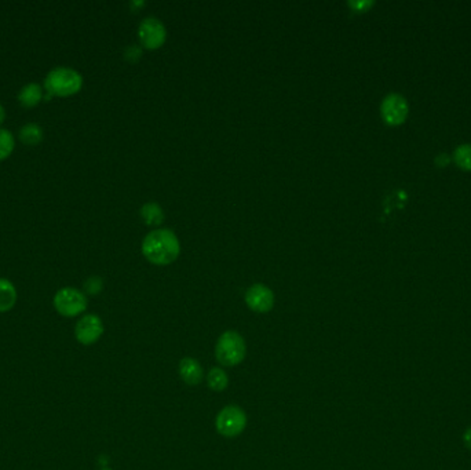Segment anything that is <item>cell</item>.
Segmentation results:
<instances>
[{
  "instance_id": "cell-8",
  "label": "cell",
  "mask_w": 471,
  "mask_h": 470,
  "mask_svg": "<svg viewBox=\"0 0 471 470\" xmlns=\"http://www.w3.org/2000/svg\"><path fill=\"white\" fill-rule=\"evenodd\" d=\"M102 334H104V323L97 315L83 316L75 327V337L82 345L95 344L101 338Z\"/></svg>"
},
{
  "instance_id": "cell-15",
  "label": "cell",
  "mask_w": 471,
  "mask_h": 470,
  "mask_svg": "<svg viewBox=\"0 0 471 470\" xmlns=\"http://www.w3.org/2000/svg\"><path fill=\"white\" fill-rule=\"evenodd\" d=\"M141 214H142V218L145 220V222L147 225H159L165 220V214H163L162 207L156 203L145 204L141 210Z\"/></svg>"
},
{
  "instance_id": "cell-16",
  "label": "cell",
  "mask_w": 471,
  "mask_h": 470,
  "mask_svg": "<svg viewBox=\"0 0 471 470\" xmlns=\"http://www.w3.org/2000/svg\"><path fill=\"white\" fill-rule=\"evenodd\" d=\"M16 148V138L12 131L0 127V162L8 159Z\"/></svg>"
},
{
  "instance_id": "cell-19",
  "label": "cell",
  "mask_w": 471,
  "mask_h": 470,
  "mask_svg": "<svg viewBox=\"0 0 471 470\" xmlns=\"http://www.w3.org/2000/svg\"><path fill=\"white\" fill-rule=\"evenodd\" d=\"M352 8H354L356 10H364V9H367V8H370V6H372V2H350L349 3Z\"/></svg>"
},
{
  "instance_id": "cell-6",
  "label": "cell",
  "mask_w": 471,
  "mask_h": 470,
  "mask_svg": "<svg viewBox=\"0 0 471 470\" xmlns=\"http://www.w3.org/2000/svg\"><path fill=\"white\" fill-rule=\"evenodd\" d=\"M141 43L150 50L159 49L167 39V31L163 23L157 19H145L138 30Z\"/></svg>"
},
{
  "instance_id": "cell-9",
  "label": "cell",
  "mask_w": 471,
  "mask_h": 470,
  "mask_svg": "<svg viewBox=\"0 0 471 470\" xmlns=\"http://www.w3.org/2000/svg\"><path fill=\"white\" fill-rule=\"evenodd\" d=\"M245 302L248 307L256 313H266L274 305L273 291L265 284H254L245 292Z\"/></svg>"
},
{
  "instance_id": "cell-13",
  "label": "cell",
  "mask_w": 471,
  "mask_h": 470,
  "mask_svg": "<svg viewBox=\"0 0 471 470\" xmlns=\"http://www.w3.org/2000/svg\"><path fill=\"white\" fill-rule=\"evenodd\" d=\"M43 138L45 131L38 123L29 121L20 128V139L25 145H38L43 141Z\"/></svg>"
},
{
  "instance_id": "cell-1",
  "label": "cell",
  "mask_w": 471,
  "mask_h": 470,
  "mask_svg": "<svg viewBox=\"0 0 471 470\" xmlns=\"http://www.w3.org/2000/svg\"><path fill=\"white\" fill-rule=\"evenodd\" d=\"M142 252L154 265H169L178 258L181 244L173 231L157 229L143 239Z\"/></svg>"
},
{
  "instance_id": "cell-3",
  "label": "cell",
  "mask_w": 471,
  "mask_h": 470,
  "mask_svg": "<svg viewBox=\"0 0 471 470\" xmlns=\"http://www.w3.org/2000/svg\"><path fill=\"white\" fill-rule=\"evenodd\" d=\"M247 346L244 338L233 330L225 331L215 346V357L225 367L240 364L245 359Z\"/></svg>"
},
{
  "instance_id": "cell-4",
  "label": "cell",
  "mask_w": 471,
  "mask_h": 470,
  "mask_svg": "<svg viewBox=\"0 0 471 470\" xmlns=\"http://www.w3.org/2000/svg\"><path fill=\"white\" fill-rule=\"evenodd\" d=\"M53 303L61 316L75 318L87 309V296L77 288L64 287L56 292Z\"/></svg>"
},
{
  "instance_id": "cell-14",
  "label": "cell",
  "mask_w": 471,
  "mask_h": 470,
  "mask_svg": "<svg viewBox=\"0 0 471 470\" xmlns=\"http://www.w3.org/2000/svg\"><path fill=\"white\" fill-rule=\"evenodd\" d=\"M207 384H208V388L214 392H222L228 388L229 385V378H228V374L222 370V368H218V367H214L210 370L208 375H207Z\"/></svg>"
},
{
  "instance_id": "cell-10",
  "label": "cell",
  "mask_w": 471,
  "mask_h": 470,
  "mask_svg": "<svg viewBox=\"0 0 471 470\" xmlns=\"http://www.w3.org/2000/svg\"><path fill=\"white\" fill-rule=\"evenodd\" d=\"M180 375L185 384L199 385L203 381V367L196 359L185 357L180 363Z\"/></svg>"
},
{
  "instance_id": "cell-18",
  "label": "cell",
  "mask_w": 471,
  "mask_h": 470,
  "mask_svg": "<svg viewBox=\"0 0 471 470\" xmlns=\"http://www.w3.org/2000/svg\"><path fill=\"white\" fill-rule=\"evenodd\" d=\"M84 290L88 292V294H98L101 290H102V280L98 277V276H93L90 277L86 283H84Z\"/></svg>"
},
{
  "instance_id": "cell-22",
  "label": "cell",
  "mask_w": 471,
  "mask_h": 470,
  "mask_svg": "<svg viewBox=\"0 0 471 470\" xmlns=\"http://www.w3.org/2000/svg\"><path fill=\"white\" fill-rule=\"evenodd\" d=\"M102 470H110V469H102Z\"/></svg>"
},
{
  "instance_id": "cell-5",
  "label": "cell",
  "mask_w": 471,
  "mask_h": 470,
  "mask_svg": "<svg viewBox=\"0 0 471 470\" xmlns=\"http://www.w3.org/2000/svg\"><path fill=\"white\" fill-rule=\"evenodd\" d=\"M217 430L225 437H236L241 434L247 426V415L237 406L222 408L215 421Z\"/></svg>"
},
{
  "instance_id": "cell-2",
  "label": "cell",
  "mask_w": 471,
  "mask_h": 470,
  "mask_svg": "<svg viewBox=\"0 0 471 470\" xmlns=\"http://www.w3.org/2000/svg\"><path fill=\"white\" fill-rule=\"evenodd\" d=\"M83 76L73 68L57 67L53 68L45 79V91L50 97H71L80 91Z\"/></svg>"
},
{
  "instance_id": "cell-17",
  "label": "cell",
  "mask_w": 471,
  "mask_h": 470,
  "mask_svg": "<svg viewBox=\"0 0 471 470\" xmlns=\"http://www.w3.org/2000/svg\"><path fill=\"white\" fill-rule=\"evenodd\" d=\"M455 161L464 170H471V143H463L455 150Z\"/></svg>"
},
{
  "instance_id": "cell-21",
  "label": "cell",
  "mask_w": 471,
  "mask_h": 470,
  "mask_svg": "<svg viewBox=\"0 0 471 470\" xmlns=\"http://www.w3.org/2000/svg\"><path fill=\"white\" fill-rule=\"evenodd\" d=\"M5 119H6V109L3 108L2 104H0V124L5 121Z\"/></svg>"
},
{
  "instance_id": "cell-11",
  "label": "cell",
  "mask_w": 471,
  "mask_h": 470,
  "mask_svg": "<svg viewBox=\"0 0 471 470\" xmlns=\"http://www.w3.org/2000/svg\"><path fill=\"white\" fill-rule=\"evenodd\" d=\"M43 98H45V89L39 83H35V82L25 84L17 95L19 102L24 108H34L38 104H40Z\"/></svg>"
},
{
  "instance_id": "cell-7",
  "label": "cell",
  "mask_w": 471,
  "mask_h": 470,
  "mask_svg": "<svg viewBox=\"0 0 471 470\" xmlns=\"http://www.w3.org/2000/svg\"><path fill=\"white\" fill-rule=\"evenodd\" d=\"M382 117L387 124H401L408 116V102L400 94H389L385 97L381 106Z\"/></svg>"
},
{
  "instance_id": "cell-20",
  "label": "cell",
  "mask_w": 471,
  "mask_h": 470,
  "mask_svg": "<svg viewBox=\"0 0 471 470\" xmlns=\"http://www.w3.org/2000/svg\"><path fill=\"white\" fill-rule=\"evenodd\" d=\"M463 443L468 449H471V427L466 429V432L463 433Z\"/></svg>"
},
{
  "instance_id": "cell-12",
  "label": "cell",
  "mask_w": 471,
  "mask_h": 470,
  "mask_svg": "<svg viewBox=\"0 0 471 470\" xmlns=\"http://www.w3.org/2000/svg\"><path fill=\"white\" fill-rule=\"evenodd\" d=\"M16 302H17V290L14 284L8 279L0 277V313L12 310Z\"/></svg>"
}]
</instances>
